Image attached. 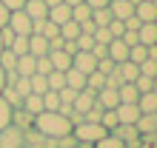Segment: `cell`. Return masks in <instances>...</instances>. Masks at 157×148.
Instances as JSON below:
<instances>
[{
    "mask_svg": "<svg viewBox=\"0 0 157 148\" xmlns=\"http://www.w3.org/2000/svg\"><path fill=\"white\" fill-rule=\"evenodd\" d=\"M34 128L49 140H57V137L71 134V120L63 117L60 111H40V114H34Z\"/></svg>",
    "mask_w": 157,
    "mask_h": 148,
    "instance_id": "obj_1",
    "label": "cell"
},
{
    "mask_svg": "<svg viewBox=\"0 0 157 148\" xmlns=\"http://www.w3.org/2000/svg\"><path fill=\"white\" fill-rule=\"evenodd\" d=\"M71 134L77 137V142H89V145H94L100 137H106L109 131L100 123H77L75 128H71Z\"/></svg>",
    "mask_w": 157,
    "mask_h": 148,
    "instance_id": "obj_2",
    "label": "cell"
},
{
    "mask_svg": "<svg viewBox=\"0 0 157 148\" xmlns=\"http://www.w3.org/2000/svg\"><path fill=\"white\" fill-rule=\"evenodd\" d=\"M23 128H17L9 123L6 128H0V148H23Z\"/></svg>",
    "mask_w": 157,
    "mask_h": 148,
    "instance_id": "obj_3",
    "label": "cell"
},
{
    "mask_svg": "<svg viewBox=\"0 0 157 148\" xmlns=\"http://www.w3.org/2000/svg\"><path fill=\"white\" fill-rule=\"evenodd\" d=\"M32 23H34V20L23 12V9L9 14V29H12L14 34H20V37H29V34H32Z\"/></svg>",
    "mask_w": 157,
    "mask_h": 148,
    "instance_id": "obj_4",
    "label": "cell"
},
{
    "mask_svg": "<svg viewBox=\"0 0 157 148\" xmlns=\"http://www.w3.org/2000/svg\"><path fill=\"white\" fill-rule=\"evenodd\" d=\"M114 114H117L120 125H134L137 120H140V108H137V103H120L114 108Z\"/></svg>",
    "mask_w": 157,
    "mask_h": 148,
    "instance_id": "obj_5",
    "label": "cell"
},
{
    "mask_svg": "<svg viewBox=\"0 0 157 148\" xmlns=\"http://www.w3.org/2000/svg\"><path fill=\"white\" fill-rule=\"evenodd\" d=\"M71 68H77L80 74H91L97 68V57L91 51H77L75 57H71Z\"/></svg>",
    "mask_w": 157,
    "mask_h": 148,
    "instance_id": "obj_6",
    "label": "cell"
},
{
    "mask_svg": "<svg viewBox=\"0 0 157 148\" xmlns=\"http://www.w3.org/2000/svg\"><path fill=\"white\" fill-rule=\"evenodd\" d=\"M94 103H97L100 108H117V105H120V94H117V88L103 86L100 91H94Z\"/></svg>",
    "mask_w": 157,
    "mask_h": 148,
    "instance_id": "obj_7",
    "label": "cell"
},
{
    "mask_svg": "<svg viewBox=\"0 0 157 148\" xmlns=\"http://www.w3.org/2000/svg\"><path fill=\"white\" fill-rule=\"evenodd\" d=\"M112 134H114V137H120V142H123L126 148H134V145H140V131H137L134 125H117Z\"/></svg>",
    "mask_w": 157,
    "mask_h": 148,
    "instance_id": "obj_8",
    "label": "cell"
},
{
    "mask_svg": "<svg viewBox=\"0 0 157 148\" xmlns=\"http://www.w3.org/2000/svg\"><path fill=\"white\" fill-rule=\"evenodd\" d=\"M134 17L140 23H154L157 20V3H151V0H140V3H134Z\"/></svg>",
    "mask_w": 157,
    "mask_h": 148,
    "instance_id": "obj_9",
    "label": "cell"
},
{
    "mask_svg": "<svg viewBox=\"0 0 157 148\" xmlns=\"http://www.w3.org/2000/svg\"><path fill=\"white\" fill-rule=\"evenodd\" d=\"M109 12H112L114 20H126V17L134 14V3L132 0H112L109 3Z\"/></svg>",
    "mask_w": 157,
    "mask_h": 148,
    "instance_id": "obj_10",
    "label": "cell"
},
{
    "mask_svg": "<svg viewBox=\"0 0 157 148\" xmlns=\"http://www.w3.org/2000/svg\"><path fill=\"white\" fill-rule=\"evenodd\" d=\"M97 103H94V91H89V88H83V91H77V97H75V103H71V108L77 111V114H86L89 108H94Z\"/></svg>",
    "mask_w": 157,
    "mask_h": 148,
    "instance_id": "obj_11",
    "label": "cell"
},
{
    "mask_svg": "<svg viewBox=\"0 0 157 148\" xmlns=\"http://www.w3.org/2000/svg\"><path fill=\"white\" fill-rule=\"evenodd\" d=\"M114 74L120 77V83H134L137 74H140V68H137L132 60H123V63H117V66H114Z\"/></svg>",
    "mask_w": 157,
    "mask_h": 148,
    "instance_id": "obj_12",
    "label": "cell"
},
{
    "mask_svg": "<svg viewBox=\"0 0 157 148\" xmlns=\"http://www.w3.org/2000/svg\"><path fill=\"white\" fill-rule=\"evenodd\" d=\"M49 63H52V68H54V71H66V68H71V54H69L66 49L49 51Z\"/></svg>",
    "mask_w": 157,
    "mask_h": 148,
    "instance_id": "obj_13",
    "label": "cell"
},
{
    "mask_svg": "<svg viewBox=\"0 0 157 148\" xmlns=\"http://www.w3.org/2000/svg\"><path fill=\"white\" fill-rule=\"evenodd\" d=\"M23 12L29 14L32 20H46V17H49V6H46L43 0H26Z\"/></svg>",
    "mask_w": 157,
    "mask_h": 148,
    "instance_id": "obj_14",
    "label": "cell"
},
{
    "mask_svg": "<svg viewBox=\"0 0 157 148\" xmlns=\"http://www.w3.org/2000/svg\"><path fill=\"white\" fill-rule=\"evenodd\" d=\"M29 54L32 57H49V40L40 34H29Z\"/></svg>",
    "mask_w": 157,
    "mask_h": 148,
    "instance_id": "obj_15",
    "label": "cell"
},
{
    "mask_svg": "<svg viewBox=\"0 0 157 148\" xmlns=\"http://www.w3.org/2000/svg\"><path fill=\"white\" fill-rule=\"evenodd\" d=\"M109 60H114V63H123L128 60V46L120 40V37H114L112 43H109Z\"/></svg>",
    "mask_w": 157,
    "mask_h": 148,
    "instance_id": "obj_16",
    "label": "cell"
},
{
    "mask_svg": "<svg viewBox=\"0 0 157 148\" xmlns=\"http://www.w3.org/2000/svg\"><path fill=\"white\" fill-rule=\"evenodd\" d=\"M49 20H52V23H57V26L69 23V20H71V6H66V3L52 6V9H49Z\"/></svg>",
    "mask_w": 157,
    "mask_h": 148,
    "instance_id": "obj_17",
    "label": "cell"
},
{
    "mask_svg": "<svg viewBox=\"0 0 157 148\" xmlns=\"http://www.w3.org/2000/svg\"><path fill=\"white\" fill-rule=\"evenodd\" d=\"M12 125H17V128H32L34 125V114H29V111H26L23 105H17L14 111H12Z\"/></svg>",
    "mask_w": 157,
    "mask_h": 148,
    "instance_id": "obj_18",
    "label": "cell"
},
{
    "mask_svg": "<svg viewBox=\"0 0 157 148\" xmlns=\"http://www.w3.org/2000/svg\"><path fill=\"white\" fill-rule=\"evenodd\" d=\"M137 108H140V114H154L157 111V91H143L137 97Z\"/></svg>",
    "mask_w": 157,
    "mask_h": 148,
    "instance_id": "obj_19",
    "label": "cell"
},
{
    "mask_svg": "<svg viewBox=\"0 0 157 148\" xmlns=\"http://www.w3.org/2000/svg\"><path fill=\"white\" fill-rule=\"evenodd\" d=\"M137 40H140V46H154L157 43V26L154 23H140V29H137Z\"/></svg>",
    "mask_w": 157,
    "mask_h": 148,
    "instance_id": "obj_20",
    "label": "cell"
},
{
    "mask_svg": "<svg viewBox=\"0 0 157 148\" xmlns=\"http://www.w3.org/2000/svg\"><path fill=\"white\" fill-rule=\"evenodd\" d=\"M34 60L37 57H32V54H20V57H17V66H14L17 77H32L34 74Z\"/></svg>",
    "mask_w": 157,
    "mask_h": 148,
    "instance_id": "obj_21",
    "label": "cell"
},
{
    "mask_svg": "<svg viewBox=\"0 0 157 148\" xmlns=\"http://www.w3.org/2000/svg\"><path fill=\"white\" fill-rule=\"evenodd\" d=\"M63 74H66V86L69 88H75V91H83V88H86V74H80L77 68H66Z\"/></svg>",
    "mask_w": 157,
    "mask_h": 148,
    "instance_id": "obj_22",
    "label": "cell"
},
{
    "mask_svg": "<svg viewBox=\"0 0 157 148\" xmlns=\"http://www.w3.org/2000/svg\"><path fill=\"white\" fill-rule=\"evenodd\" d=\"M134 128L140 131V137L143 134H151V131H157V117L154 114H140V120L134 123Z\"/></svg>",
    "mask_w": 157,
    "mask_h": 148,
    "instance_id": "obj_23",
    "label": "cell"
},
{
    "mask_svg": "<svg viewBox=\"0 0 157 148\" xmlns=\"http://www.w3.org/2000/svg\"><path fill=\"white\" fill-rule=\"evenodd\" d=\"M120 94V103H137V97H140V91H137L134 83H123V86L117 88Z\"/></svg>",
    "mask_w": 157,
    "mask_h": 148,
    "instance_id": "obj_24",
    "label": "cell"
},
{
    "mask_svg": "<svg viewBox=\"0 0 157 148\" xmlns=\"http://www.w3.org/2000/svg\"><path fill=\"white\" fill-rule=\"evenodd\" d=\"M20 105L29 111V114H40V111H43V97L40 94H26Z\"/></svg>",
    "mask_w": 157,
    "mask_h": 148,
    "instance_id": "obj_25",
    "label": "cell"
},
{
    "mask_svg": "<svg viewBox=\"0 0 157 148\" xmlns=\"http://www.w3.org/2000/svg\"><path fill=\"white\" fill-rule=\"evenodd\" d=\"M46 83H49V91H60L63 86H66V74H63V71H49V74H46Z\"/></svg>",
    "mask_w": 157,
    "mask_h": 148,
    "instance_id": "obj_26",
    "label": "cell"
},
{
    "mask_svg": "<svg viewBox=\"0 0 157 148\" xmlns=\"http://www.w3.org/2000/svg\"><path fill=\"white\" fill-rule=\"evenodd\" d=\"M103 86H106V74H100L97 68L91 71V74H86V88L89 91H100Z\"/></svg>",
    "mask_w": 157,
    "mask_h": 148,
    "instance_id": "obj_27",
    "label": "cell"
},
{
    "mask_svg": "<svg viewBox=\"0 0 157 148\" xmlns=\"http://www.w3.org/2000/svg\"><path fill=\"white\" fill-rule=\"evenodd\" d=\"M114 17H112V12H109V6L106 9H91V23L94 26H109Z\"/></svg>",
    "mask_w": 157,
    "mask_h": 148,
    "instance_id": "obj_28",
    "label": "cell"
},
{
    "mask_svg": "<svg viewBox=\"0 0 157 148\" xmlns=\"http://www.w3.org/2000/svg\"><path fill=\"white\" fill-rule=\"evenodd\" d=\"M29 86H32V94H46V91H49L46 74H32V77H29Z\"/></svg>",
    "mask_w": 157,
    "mask_h": 148,
    "instance_id": "obj_29",
    "label": "cell"
},
{
    "mask_svg": "<svg viewBox=\"0 0 157 148\" xmlns=\"http://www.w3.org/2000/svg\"><path fill=\"white\" fill-rule=\"evenodd\" d=\"M71 20H75V23H86V20H91V9H89L86 3L71 6Z\"/></svg>",
    "mask_w": 157,
    "mask_h": 148,
    "instance_id": "obj_30",
    "label": "cell"
},
{
    "mask_svg": "<svg viewBox=\"0 0 157 148\" xmlns=\"http://www.w3.org/2000/svg\"><path fill=\"white\" fill-rule=\"evenodd\" d=\"M9 51L12 54H29V37H20V34H14V40H12V46H9Z\"/></svg>",
    "mask_w": 157,
    "mask_h": 148,
    "instance_id": "obj_31",
    "label": "cell"
},
{
    "mask_svg": "<svg viewBox=\"0 0 157 148\" xmlns=\"http://www.w3.org/2000/svg\"><path fill=\"white\" fill-rule=\"evenodd\" d=\"M77 34H80V23L69 20V23L60 26V37H63V40H77Z\"/></svg>",
    "mask_w": 157,
    "mask_h": 148,
    "instance_id": "obj_32",
    "label": "cell"
},
{
    "mask_svg": "<svg viewBox=\"0 0 157 148\" xmlns=\"http://www.w3.org/2000/svg\"><path fill=\"white\" fill-rule=\"evenodd\" d=\"M146 57H149V49H146V46H140V43H137V46H132V49H128V60H132L134 66H140Z\"/></svg>",
    "mask_w": 157,
    "mask_h": 148,
    "instance_id": "obj_33",
    "label": "cell"
},
{
    "mask_svg": "<svg viewBox=\"0 0 157 148\" xmlns=\"http://www.w3.org/2000/svg\"><path fill=\"white\" fill-rule=\"evenodd\" d=\"M94 148H126V145L120 142V137H114L112 131H109L106 137H100V140L94 142Z\"/></svg>",
    "mask_w": 157,
    "mask_h": 148,
    "instance_id": "obj_34",
    "label": "cell"
},
{
    "mask_svg": "<svg viewBox=\"0 0 157 148\" xmlns=\"http://www.w3.org/2000/svg\"><path fill=\"white\" fill-rule=\"evenodd\" d=\"M43 97V111H57L60 108V97H57V91H46Z\"/></svg>",
    "mask_w": 157,
    "mask_h": 148,
    "instance_id": "obj_35",
    "label": "cell"
},
{
    "mask_svg": "<svg viewBox=\"0 0 157 148\" xmlns=\"http://www.w3.org/2000/svg\"><path fill=\"white\" fill-rule=\"evenodd\" d=\"M100 125H103L106 131H114V128L120 125V123H117V114H114V108H106V111H103V117H100Z\"/></svg>",
    "mask_w": 157,
    "mask_h": 148,
    "instance_id": "obj_36",
    "label": "cell"
},
{
    "mask_svg": "<svg viewBox=\"0 0 157 148\" xmlns=\"http://www.w3.org/2000/svg\"><path fill=\"white\" fill-rule=\"evenodd\" d=\"M0 97H3V100H6V103H9V105H12V108H17V105H20V103H23V97H20V94H17V91H14L12 86H6L3 91H0Z\"/></svg>",
    "mask_w": 157,
    "mask_h": 148,
    "instance_id": "obj_37",
    "label": "cell"
},
{
    "mask_svg": "<svg viewBox=\"0 0 157 148\" xmlns=\"http://www.w3.org/2000/svg\"><path fill=\"white\" fill-rule=\"evenodd\" d=\"M75 46H77V51H91V46H94V37L86 34V31H80V34H77V40H75Z\"/></svg>",
    "mask_w": 157,
    "mask_h": 148,
    "instance_id": "obj_38",
    "label": "cell"
},
{
    "mask_svg": "<svg viewBox=\"0 0 157 148\" xmlns=\"http://www.w3.org/2000/svg\"><path fill=\"white\" fill-rule=\"evenodd\" d=\"M137 68H140L143 77H157V60H151V57H146Z\"/></svg>",
    "mask_w": 157,
    "mask_h": 148,
    "instance_id": "obj_39",
    "label": "cell"
},
{
    "mask_svg": "<svg viewBox=\"0 0 157 148\" xmlns=\"http://www.w3.org/2000/svg\"><path fill=\"white\" fill-rule=\"evenodd\" d=\"M12 111H14V108L9 105L3 97H0V128H6L9 123H12Z\"/></svg>",
    "mask_w": 157,
    "mask_h": 148,
    "instance_id": "obj_40",
    "label": "cell"
},
{
    "mask_svg": "<svg viewBox=\"0 0 157 148\" xmlns=\"http://www.w3.org/2000/svg\"><path fill=\"white\" fill-rule=\"evenodd\" d=\"M54 148H77V137H75V134L57 137V140H54Z\"/></svg>",
    "mask_w": 157,
    "mask_h": 148,
    "instance_id": "obj_41",
    "label": "cell"
},
{
    "mask_svg": "<svg viewBox=\"0 0 157 148\" xmlns=\"http://www.w3.org/2000/svg\"><path fill=\"white\" fill-rule=\"evenodd\" d=\"M57 97H60V103L71 105V103H75V97H77V91H75V88H69V86H63V88L57 91Z\"/></svg>",
    "mask_w": 157,
    "mask_h": 148,
    "instance_id": "obj_42",
    "label": "cell"
},
{
    "mask_svg": "<svg viewBox=\"0 0 157 148\" xmlns=\"http://www.w3.org/2000/svg\"><path fill=\"white\" fill-rule=\"evenodd\" d=\"M114 66H117V63H114V60H109V57L97 60V71H100V74H106V77H109V74L114 71Z\"/></svg>",
    "mask_w": 157,
    "mask_h": 148,
    "instance_id": "obj_43",
    "label": "cell"
},
{
    "mask_svg": "<svg viewBox=\"0 0 157 148\" xmlns=\"http://www.w3.org/2000/svg\"><path fill=\"white\" fill-rule=\"evenodd\" d=\"M49 71H52L49 57H37V60H34V74H49Z\"/></svg>",
    "mask_w": 157,
    "mask_h": 148,
    "instance_id": "obj_44",
    "label": "cell"
},
{
    "mask_svg": "<svg viewBox=\"0 0 157 148\" xmlns=\"http://www.w3.org/2000/svg\"><path fill=\"white\" fill-rule=\"evenodd\" d=\"M134 86H137V91H140V94H143V91H154V88H151V77H143V74H137Z\"/></svg>",
    "mask_w": 157,
    "mask_h": 148,
    "instance_id": "obj_45",
    "label": "cell"
},
{
    "mask_svg": "<svg viewBox=\"0 0 157 148\" xmlns=\"http://www.w3.org/2000/svg\"><path fill=\"white\" fill-rule=\"evenodd\" d=\"M109 31H112V37H123V31H126V26H123V20H112L106 26Z\"/></svg>",
    "mask_w": 157,
    "mask_h": 148,
    "instance_id": "obj_46",
    "label": "cell"
},
{
    "mask_svg": "<svg viewBox=\"0 0 157 148\" xmlns=\"http://www.w3.org/2000/svg\"><path fill=\"white\" fill-rule=\"evenodd\" d=\"M0 3H3L9 12H20V9L26 6V0H0Z\"/></svg>",
    "mask_w": 157,
    "mask_h": 148,
    "instance_id": "obj_47",
    "label": "cell"
},
{
    "mask_svg": "<svg viewBox=\"0 0 157 148\" xmlns=\"http://www.w3.org/2000/svg\"><path fill=\"white\" fill-rule=\"evenodd\" d=\"M91 54H94L97 60H103V57H109V46H100V43H94V46H91Z\"/></svg>",
    "mask_w": 157,
    "mask_h": 148,
    "instance_id": "obj_48",
    "label": "cell"
},
{
    "mask_svg": "<svg viewBox=\"0 0 157 148\" xmlns=\"http://www.w3.org/2000/svg\"><path fill=\"white\" fill-rule=\"evenodd\" d=\"M83 3H86L89 9H106L109 3H112V0H83Z\"/></svg>",
    "mask_w": 157,
    "mask_h": 148,
    "instance_id": "obj_49",
    "label": "cell"
},
{
    "mask_svg": "<svg viewBox=\"0 0 157 148\" xmlns=\"http://www.w3.org/2000/svg\"><path fill=\"white\" fill-rule=\"evenodd\" d=\"M9 14H12V12H9L3 3H0V29H6V26H9Z\"/></svg>",
    "mask_w": 157,
    "mask_h": 148,
    "instance_id": "obj_50",
    "label": "cell"
},
{
    "mask_svg": "<svg viewBox=\"0 0 157 148\" xmlns=\"http://www.w3.org/2000/svg\"><path fill=\"white\" fill-rule=\"evenodd\" d=\"M3 88H6V68L0 66V91H3Z\"/></svg>",
    "mask_w": 157,
    "mask_h": 148,
    "instance_id": "obj_51",
    "label": "cell"
},
{
    "mask_svg": "<svg viewBox=\"0 0 157 148\" xmlns=\"http://www.w3.org/2000/svg\"><path fill=\"white\" fill-rule=\"evenodd\" d=\"M43 3H46V6L52 9V6H57V3H63V0H43Z\"/></svg>",
    "mask_w": 157,
    "mask_h": 148,
    "instance_id": "obj_52",
    "label": "cell"
},
{
    "mask_svg": "<svg viewBox=\"0 0 157 148\" xmlns=\"http://www.w3.org/2000/svg\"><path fill=\"white\" fill-rule=\"evenodd\" d=\"M66 6H77V3H83V0H63Z\"/></svg>",
    "mask_w": 157,
    "mask_h": 148,
    "instance_id": "obj_53",
    "label": "cell"
},
{
    "mask_svg": "<svg viewBox=\"0 0 157 148\" xmlns=\"http://www.w3.org/2000/svg\"><path fill=\"white\" fill-rule=\"evenodd\" d=\"M151 88H154V91H157V77H151Z\"/></svg>",
    "mask_w": 157,
    "mask_h": 148,
    "instance_id": "obj_54",
    "label": "cell"
},
{
    "mask_svg": "<svg viewBox=\"0 0 157 148\" xmlns=\"http://www.w3.org/2000/svg\"><path fill=\"white\" fill-rule=\"evenodd\" d=\"M3 49H6V46H3V37H0V51H3Z\"/></svg>",
    "mask_w": 157,
    "mask_h": 148,
    "instance_id": "obj_55",
    "label": "cell"
},
{
    "mask_svg": "<svg viewBox=\"0 0 157 148\" xmlns=\"http://www.w3.org/2000/svg\"><path fill=\"white\" fill-rule=\"evenodd\" d=\"M151 3H157V0H151Z\"/></svg>",
    "mask_w": 157,
    "mask_h": 148,
    "instance_id": "obj_56",
    "label": "cell"
},
{
    "mask_svg": "<svg viewBox=\"0 0 157 148\" xmlns=\"http://www.w3.org/2000/svg\"><path fill=\"white\" fill-rule=\"evenodd\" d=\"M23 148H29V145H23Z\"/></svg>",
    "mask_w": 157,
    "mask_h": 148,
    "instance_id": "obj_57",
    "label": "cell"
},
{
    "mask_svg": "<svg viewBox=\"0 0 157 148\" xmlns=\"http://www.w3.org/2000/svg\"><path fill=\"white\" fill-rule=\"evenodd\" d=\"M134 148H140V145H134Z\"/></svg>",
    "mask_w": 157,
    "mask_h": 148,
    "instance_id": "obj_58",
    "label": "cell"
},
{
    "mask_svg": "<svg viewBox=\"0 0 157 148\" xmlns=\"http://www.w3.org/2000/svg\"><path fill=\"white\" fill-rule=\"evenodd\" d=\"M154 117H157V111H154Z\"/></svg>",
    "mask_w": 157,
    "mask_h": 148,
    "instance_id": "obj_59",
    "label": "cell"
}]
</instances>
